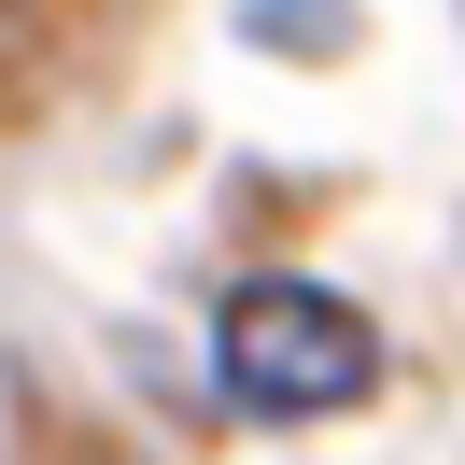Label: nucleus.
Masks as SVG:
<instances>
[{
    "mask_svg": "<svg viewBox=\"0 0 465 465\" xmlns=\"http://www.w3.org/2000/svg\"><path fill=\"white\" fill-rule=\"evenodd\" d=\"M381 381V339L352 296L296 282V268H268V282H240L226 311H212V395L240 409V423H324V409H352Z\"/></svg>",
    "mask_w": 465,
    "mask_h": 465,
    "instance_id": "1",
    "label": "nucleus"
}]
</instances>
